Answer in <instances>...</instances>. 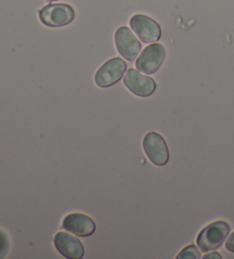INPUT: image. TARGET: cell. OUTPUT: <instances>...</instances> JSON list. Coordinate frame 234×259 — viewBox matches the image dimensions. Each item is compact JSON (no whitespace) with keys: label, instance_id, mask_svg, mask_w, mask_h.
<instances>
[{"label":"cell","instance_id":"1","mask_svg":"<svg viewBox=\"0 0 234 259\" xmlns=\"http://www.w3.org/2000/svg\"><path fill=\"white\" fill-rule=\"evenodd\" d=\"M231 227L226 222L217 221L207 225L202 230L197 238L198 247L201 249V251L209 252L213 250L218 249L220 245L226 240L229 234Z\"/></svg>","mask_w":234,"mask_h":259},{"label":"cell","instance_id":"2","mask_svg":"<svg viewBox=\"0 0 234 259\" xmlns=\"http://www.w3.org/2000/svg\"><path fill=\"white\" fill-rule=\"evenodd\" d=\"M74 10L67 4H53L39 11V20L49 28H62L74 20Z\"/></svg>","mask_w":234,"mask_h":259},{"label":"cell","instance_id":"3","mask_svg":"<svg viewBox=\"0 0 234 259\" xmlns=\"http://www.w3.org/2000/svg\"><path fill=\"white\" fill-rule=\"evenodd\" d=\"M143 150L154 166H165L169 160V150L166 141L155 132L147 133L143 138Z\"/></svg>","mask_w":234,"mask_h":259},{"label":"cell","instance_id":"4","mask_svg":"<svg viewBox=\"0 0 234 259\" xmlns=\"http://www.w3.org/2000/svg\"><path fill=\"white\" fill-rule=\"evenodd\" d=\"M127 71V64L120 57H113L106 61L100 69L96 71L95 80L96 86L101 88H109L113 86L123 78L124 73Z\"/></svg>","mask_w":234,"mask_h":259},{"label":"cell","instance_id":"5","mask_svg":"<svg viewBox=\"0 0 234 259\" xmlns=\"http://www.w3.org/2000/svg\"><path fill=\"white\" fill-rule=\"evenodd\" d=\"M166 57V49L161 44H151L143 49L135 62L136 69L145 74H153L160 69Z\"/></svg>","mask_w":234,"mask_h":259},{"label":"cell","instance_id":"6","mask_svg":"<svg viewBox=\"0 0 234 259\" xmlns=\"http://www.w3.org/2000/svg\"><path fill=\"white\" fill-rule=\"evenodd\" d=\"M116 51L127 61H135L142 51V44L132 30L127 26H120L114 33Z\"/></svg>","mask_w":234,"mask_h":259},{"label":"cell","instance_id":"7","mask_svg":"<svg viewBox=\"0 0 234 259\" xmlns=\"http://www.w3.org/2000/svg\"><path fill=\"white\" fill-rule=\"evenodd\" d=\"M132 30L136 33L141 41L152 44L161 38V28L158 22L143 14H135L129 21Z\"/></svg>","mask_w":234,"mask_h":259},{"label":"cell","instance_id":"8","mask_svg":"<svg viewBox=\"0 0 234 259\" xmlns=\"http://www.w3.org/2000/svg\"><path fill=\"white\" fill-rule=\"evenodd\" d=\"M124 84L130 93L139 97L151 96L157 88L154 80L136 69H128L126 71Z\"/></svg>","mask_w":234,"mask_h":259},{"label":"cell","instance_id":"9","mask_svg":"<svg viewBox=\"0 0 234 259\" xmlns=\"http://www.w3.org/2000/svg\"><path fill=\"white\" fill-rule=\"evenodd\" d=\"M62 227L67 232L79 238H87L94 234L96 230V224L91 217L84 213L73 212L69 213L62 223Z\"/></svg>","mask_w":234,"mask_h":259},{"label":"cell","instance_id":"10","mask_svg":"<svg viewBox=\"0 0 234 259\" xmlns=\"http://www.w3.org/2000/svg\"><path fill=\"white\" fill-rule=\"evenodd\" d=\"M54 244L57 251L67 259H80L84 257L85 249L83 243L79 239L66 232H58L54 238Z\"/></svg>","mask_w":234,"mask_h":259},{"label":"cell","instance_id":"11","mask_svg":"<svg viewBox=\"0 0 234 259\" xmlns=\"http://www.w3.org/2000/svg\"><path fill=\"white\" fill-rule=\"evenodd\" d=\"M201 253L196 245H187L186 248H184L179 254L177 256V259H200Z\"/></svg>","mask_w":234,"mask_h":259},{"label":"cell","instance_id":"12","mask_svg":"<svg viewBox=\"0 0 234 259\" xmlns=\"http://www.w3.org/2000/svg\"><path fill=\"white\" fill-rule=\"evenodd\" d=\"M8 247H10V241H8L7 235L0 231V257L5 256L8 251Z\"/></svg>","mask_w":234,"mask_h":259},{"label":"cell","instance_id":"13","mask_svg":"<svg viewBox=\"0 0 234 259\" xmlns=\"http://www.w3.org/2000/svg\"><path fill=\"white\" fill-rule=\"evenodd\" d=\"M225 249H226L227 251L234 253V232L231 235H228L226 242H225Z\"/></svg>","mask_w":234,"mask_h":259},{"label":"cell","instance_id":"14","mask_svg":"<svg viewBox=\"0 0 234 259\" xmlns=\"http://www.w3.org/2000/svg\"><path fill=\"white\" fill-rule=\"evenodd\" d=\"M205 259H208V258H216V259H220L222 258V256L218 252H213V253H209V254H206V256L204 257Z\"/></svg>","mask_w":234,"mask_h":259},{"label":"cell","instance_id":"15","mask_svg":"<svg viewBox=\"0 0 234 259\" xmlns=\"http://www.w3.org/2000/svg\"><path fill=\"white\" fill-rule=\"evenodd\" d=\"M47 2H51L52 3V2H57V0H47Z\"/></svg>","mask_w":234,"mask_h":259}]
</instances>
